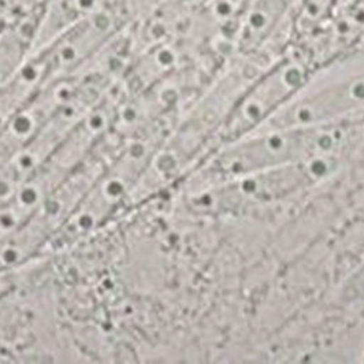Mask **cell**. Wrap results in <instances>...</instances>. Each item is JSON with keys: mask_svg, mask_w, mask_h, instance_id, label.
<instances>
[{"mask_svg": "<svg viewBox=\"0 0 364 364\" xmlns=\"http://www.w3.org/2000/svg\"><path fill=\"white\" fill-rule=\"evenodd\" d=\"M323 65L326 60L314 41L288 43L273 62L237 95L211 141L208 154L263 128L307 88Z\"/></svg>", "mask_w": 364, "mask_h": 364, "instance_id": "cell-1", "label": "cell"}, {"mask_svg": "<svg viewBox=\"0 0 364 364\" xmlns=\"http://www.w3.org/2000/svg\"><path fill=\"white\" fill-rule=\"evenodd\" d=\"M336 127L259 129L208 155L204 171L223 180L244 178L323 154H333L338 146Z\"/></svg>", "mask_w": 364, "mask_h": 364, "instance_id": "cell-2", "label": "cell"}, {"mask_svg": "<svg viewBox=\"0 0 364 364\" xmlns=\"http://www.w3.org/2000/svg\"><path fill=\"white\" fill-rule=\"evenodd\" d=\"M364 111V66L316 81L315 77L296 99L263 128H309L336 125Z\"/></svg>", "mask_w": 364, "mask_h": 364, "instance_id": "cell-3", "label": "cell"}, {"mask_svg": "<svg viewBox=\"0 0 364 364\" xmlns=\"http://www.w3.org/2000/svg\"><path fill=\"white\" fill-rule=\"evenodd\" d=\"M346 0H300L289 25V41L304 40L323 31Z\"/></svg>", "mask_w": 364, "mask_h": 364, "instance_id": "cell-4", "label": "cell"}, {"mask_svg": "<svg viewBox=\"0 0 364 364\" xmlns=\"http://www.w3.org/2000/svg\"><path fill=\"white\" fill-rule=\"evenodd\" d=\"M362 360L364 362V349H363V356H362Z\"/></svg>", "mask_w": 364, "mask_h": 364, "instance_id": "cell-5", "label": "cell"}]
</instances>
